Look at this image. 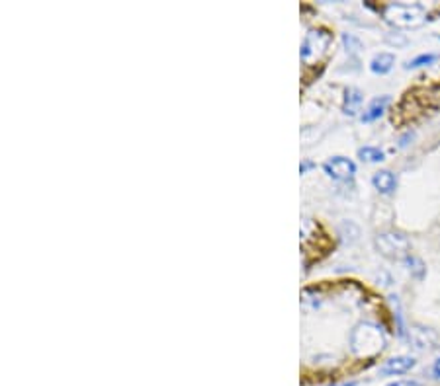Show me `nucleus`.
I'll list each match as a JSON object with an SVG mask.
<instances>
[{
  "label": "nucleus",
  "instance_id": "nucleus-9",
  "mask_svg": "<svg viewBox=\"0 0 440 386\" xmlns=\"http://www.w3.org/2000/svg\"><path fill=\"white\" fill-rule=\"evenodd\" d=\"M362 102H364V96H362L360 90H358V88H349V90H346V94H344V104H342L344 114L354 116V114L360 109Z\"/></svg>",
  "mask_w": 440,
  "mask_h": 386
},
{
  "label": "nucleus",
  "instance_id": "nucleus-7",
  "mask_svg": "<svg viewBox=\"0 0 440 386\" xmlns=\"http://www.w3.org/2000/svg\"><path fill=\"white\" fill-rule=\"evenodd\" d=\"M372 184H374V187H376L380 193H391L393 190H395L397 180H395V176L391 174L390 170H380V172H376V174H374V178H372Z\"/></svg>",
  "mask_w": 440,
  "mask_h": 386
},
{
  "label": "nucleus",
  "instance_id": "nucleus-10",
  "mask_svg": "<svg viewBox=\"0 0 440 386\" xmlns=\"http://www.w3.org/2000/svg\"><path fill=\"white\" fill-rule=\"evenodd\" d=\"M405 263L409 265V271L411 275L415 277V279H423L425 277V273H427V268H425V263L419 260V258H415V256H409V258H405Z\"/></svg>",
  "mask_w": 440,
  "mask_h": 386
},
{
  "label": "nucleus",
  "instance_id": "nucleus-14",
  "mask_svg": "<svg viewBox=\"0 0 440 386\" xmlns=\"http://www.w3.org/2000/svg\"><path fill=\"white\" fill-rule=\"evenodd\" d=\"M311 168H313V162H303V164L300 166V172L305 174V172H307V170H311Z\"/></svg>",
  "mask_w": 440,
  "mask_h": 386
},
{
  "label": "nucleus",
  "instance_id": "nucleus-8",
  "mask_svg": "<svg viewBox=\"0 0 440 386\" xmlns=\"http://www.w3.org/2000/svg\"><path fill=\"white\" fill-rule=\"evenodd\" d=\"M395 63V55L391 53H378L376 57L370 61V70L374 75H388Z\"/></svg>",
  "mask_w": 440,
  "mask_h": 386
},
{
  "label": "nucleus",
  "instance_id": "nucleus-12",
  "mask_svg": "<svg viewBox=\"0 0 440 386\" xmlns=\"http://www.w3.org/2000/svg\"><path fill=\"white\" fill-rule=\"evenodd\" d=\"M437 61V55L434 53H429V55H419L417 59H413L407 63V68H417V67H425V65H430Z\"/></svg>",
  "mask_w": 440,
  "mask_h": 386
},
{
  "label": "nucleus",
  "instance_id": "nucleus-11",
  "mask_svg": "<svg viewBox=\"0 0 440 386\" xmlns=\"http://www.w3.org/2000/svg\"><path fill=\"white\" fill-rule=\"evenodd\" d=\"M358 156L362 160H368V162H381L383 160V150H380L378 146H364L358 150Z\"/></svg>",
  "mask_w": 440,
  "mask_h": 386
},
{
  "label": "nucleus",
  "instance_id": "nucleus-1",
  "mask_svg": "<svg viewBox=\"0 0 440 386\" xmlns=\"http://www.w3.org/2000/svg\"><path fill=\"white\" fill-rule=\"evenodd\" d=\"M376 248L383 258L405 260V258H409L411 244L401 232H381L376 236Z\"/></svg>",
  "mask_w": 440,
  "mask_h": 386
},
{
  "label": "nucleus",
  "instance_id": "nucleus-6",
  "mask_svg": "<svg viewBox=\"0 0 440 386\" xmlns=\"http://www.w3.org/2000/svg\"><path fill=\"white\" fill-rule=\"evenodd\" d=\"M413 367H415V359L413 357H393L390 361H386V365L380 371L383 375H403Z\"/></svg>",
  "mask_w": 440,
  "mask_h": 386
},
{
  "label": "nucleus",
  "instance_id": "nucleus-5",
  "mask_svg": "<svg viewBox=\"0 0 440 386\" xmlns=\"http://www.w3.org/2000/svg\"><path fill=\"white\" fill-rule=\"evenodd\" d=\"M388 104H390V96L374 98L370 104H368V107L364 109V114H362V121H364V123H372V121L380 119L381 114L386 111Z\"/></svg>",
  "mask_w": 440,
  "mask_h": 386
},
{
  "label": "nucleus",
  "instance_id": "nucleus-13",
  "mask_svg": "<svg viewBox=\"0 0 440 386\" xmlns=\"http://www.w3.org/2000/svg\"><path fill=\"white\" fill-rule=\"evenodd\" d=\"M388 386H420L419 383H415V380H395V383H391Z\"/></svg>",
  "mask_w": 440,
  "mask_h": 386
},
{
  "label": "nucleus",
  "instance_id": "nucleus-4",
  "mask_svg": "<svg viewBox=\"0 0 440 386\" xmlns=\"http://www.w3.org/2000/svg\"><path fill=\"white\" fill-rule=\"evenodd\" d=\"M323 170L327 172V174L335 178V180H349L354 176L356 172V164L352 162L351 158H344V156H335L331 160H327L325 164H323Z\"/></svg>",
  "mask_w": 440,
  "mask_h": 386
},
{
  "label": "nucleus",
  "instance_id": "nucleus-2",
  "mask_svg": "<svg viewBox=\"0 0 440 386\" xmlns=\"http://www.w3.org/2000/svg\"><path fill=\"white\" fill-rule=\"evenodd\" d=\"M386 18L395 26L409 28V26H419L425 20V10L419 4H390L386 6Z\"/></svg>",
  "mask_w": 440,
  "mask_h": 386
},
{
  "label": "nucleus",
  "instance_id": "nucleus-3",
  "mask_svg": "<svg viewBox=\"0 0 440 386\" xmlns=\"http://www.w3.org/2000/svg\"><path fill=\"white\" fill-rule=\"evenodd\" d=\"M329 45H331V33H327L325 29H313L303 39L300 57L303 63H311L313 59L325 53V49Z\"/></svg>",
  "mask_w": 440,
  "mask_h": 386
}]
</instances>
